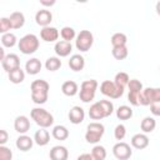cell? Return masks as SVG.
Masks as SVG:
<instances>
[{"mask_svg":"<svg viewBox=\"0 0 160 160\" xmlns=\"http://www.w3.org/2000/svg\"><path fill=\"white\" fill-rule=\"evenodd\" d=\"M31 119L40 126V128H50L54 124V116L42 108H34L30 112Z\"/></svg>","mask_w":160,"mask_h":160,"instance_id":"obj_3","label":"cell"},{"mask_svg":"<svg viewBox=\"0 0 160 160\" xmlns=\"http://www.w3.org/2000/svg\"><path fill=\"white\" fill-rule=\"evenodd\" d=\"M45 68L49 71H56L61 68V60L58 56H50L45 61Z\"/></svg>","mask_w":160,"mask_h":160,"instance_id":"obj_29","label":"cell"},{"mask_svg":"<svg viewBox=\"0 0 160 160\" xmlns=\"http://www.w3.org/2000/svg\"><path fill=\"white\" fill-rule=\"evenodd\" d=\"M155 101H160V88H146L139 95V105L148 106Z\"/></svg>","mask_w":160,"mask_h":160,"instance_id":"obj_7","label":"cell"},{"mask_svg":"<svg viewBox=\"0 0 160 160\" xmlns=\"http://www.w3.org/2000/svg\"><path fill=\"white\" fill-rule=\"evenodd\" d=\"M40 38L46 42H54L59 39V30L54 26L42 28L40 31Z\"/></svg>","mask_w":160,"mask_h":160,"instance_id":"obj_14","label":"cell"},{"mask_svg":"<svg viewBox=\"0 0 160 160\" xmlns=\"http://www.w3.org/2000/svg\"><path fill=\"white\" fill-rule=\"evenodd\" d=\"M16 41H18L16 40V36L12 32H6V34H2L1 35V44L5 48H12L16 44Z\"/></svg>","mask_w":160,"mask_h":160,"instance_id":"obj_32","label":"cell"},{"mask_svg":"<svg viewBox=\"0 0 160 160\" xmlns=\"http://www.w3.org/2000/svg\"><path fill=\"white\" fill-rule=\"evenodd\" d=\"M5 58H6V55H5V51H4V48H1V49H0V60L2 61V60H4Z\"/></svg>","mask_w":160,"mask_h":160,"instance_id":"obj_45","label":"cell"},{"mask_svg":"<svg viewBox=\"0 0 160 160\" xmlns=\"http://www.w3.org/2000/svg\"><path fill=\"white\" fill-rule=\"evenodd\" d=\"M9 80L12 84H21L25 80V72L21 68H18L15 70H12L11 72H9Z\"/></svg>","mask_w":160,"mask_h":160,"instance_id":"obj_26","label":"cell"},{"mask_svg":"<svg viewBox=\"0 0 160 160\" xmlns=\"http://www.w3.org/2000/svg\"><path fill=\"white\" fill-rule=\"evenodd\" d=\"M128 88H129V91H131V92H141L144 89L141 81H139L138 79H130Z\"/></svg>","mask_w":160,"mask_h":160,"instance_id":"obj_37","label":"cell"},{"mask_svg":"<svg viewBox=\"0 0 160 160\" xmlns=\"http://www.w3.org/2000/svg\"><path fill=\"white\" fill-rule=\"evenodd\" d=\"M12 151L5 145H0V160H11Z\"/></svg>","mask_w":160,"mask_h":160,"instance_id":"obj_40","label":"cell"},{"mask_svg":"<svg viewBox=\"0 0 160 160\" xmlns=\"http://www.w3.org/2000/svg\"><path fill=\"white\" fill-rule=\"evenodd\" d=\"M128 42V38L124 32H115L111 36V45L112 48H118V46H126Z\"/></svg>","mask_w":160,"mask_h":160,"instance_id":"obj_30","label":"cell"},{"mask_svg":"<svg viewBox=\"0 0 160 160\" xmlns=\"http://www.w3.org/2000/svg\"><path fill=\"white\" fill-rule=\"evenodd\" d=\"M125 135H126V128H125V125H122V124L116 125L115 129H114V138L120 141V140H122L125 138Z\"/></svg>","mask_w":160,"mask_h":160,"instance_id":"obj_38","label":"cell"},{"mask_svg":"<svg viewBox=\"0 0 160 160\" xmlns=\"http://www.w3.org/2000/svg\"><path fill=\"white\" fill-rule=\"evenodd\" d=\"M98 102H99V105H100V108H101L105 118L110 116L114 112V105H112V102L110 100H100Z\"/></svg>","mask_w":160,"mask_h":160,"instance_id":"obj_35","label":"cell"},{"mask_svg":"<svg viewBox=\"0 0 160 160\" xmlns=\"http://www.w3.org/2000/svg\"><path fill=\"white\" fill-rule=\"evenodd\" d=\"M105 132V128L101 122H98V121H94V122H90L86 128V132H85V140L89 142V144H98L102 135Z\"/></svg>","mask_w":160,"mask_h":160,"instance_id":"obj_5","label":"cell"},{"mask_svg":"<svg viewBox=\"0 0 160 160\" xmlns=\"http://www.w3.org/2000/svg\"><path fill=\"white\" fill-rule=\"evenodd\" d=\"M91 155L96 160H105L106 158V149L102 145H95L91 150Z\"/></svg>","mask_w":160,"mask_h":160,"instance_id":"obj_36","label":"cell"},{"mask_svg":"<svg viewBox=\"0 0 160 160\" xmlns=\"http://www.w3.org/2000/svg\"><path fill=\"white\" fill-rule=\"evenodd\" d=\"M9 140V134L6 130H0V145H5Z\"/></svg>","mask_w":160,"mask_h":160,"instance_id":"obj_42","label":"cell"},{"mask_svg":"<svg viewBox=\"0 0 160 160\" xmlns=\"http://www.w3.org/2000/svg\"><path fill=\"white\" fill-rule=\"evenodd\" d=\"M51 134H52L54 139L60 140V141L66 140V139L69 138V130H68V128H65L64 125H56V126H54Z\"/></svg>","mask_w":160,"mask_h":160,"instance_id":"obj_25","label":"cell"},{"mask_svg":"<svg viewBox=\"0 0 160 160\" xmlns=\"http://www.w3.org/2000/svg\"><path fill=\"white\" fill-rule=\"evenodd\" d=\"M155 10H156V14L160 16V1L156 2V6H155Z\"/></svg>","mask_w":160,"mask_h":160,"instance_id":"obj_46","label":"cell"},{"mask_svg":"<svg viewBox=\"0 0 160 160\" xmlns=\"http://www.w3.org/2000/svg\"><path fill=\"white\" fill-rule=\"evenodd\" d=\"M55 0H51V1H45V0H40V4L42 5V6H52V5H55Z\"/></svg>","mask_w":160,"mask_h":160,"instance_id":"obj_44","label":"cell"},{"mask_svg":"<svg viewBox=\"0 0 160 160\" xmlns=\"http://www.w3.org/2000/svg\"><path fill=\"white\" fill-rule=\"evenodd\" d=\"M9 19H10V22H11L12 29H20V28H22L24 24H25V16H24V14L20 12V11H14V12H11V15H10Z\"/></svg>","mask_w":160,"mask_h":160,"instance_id":"obj_23","label":"cell"},{"mask_svg":"<svg viewBox=\"0 0 160 160\" xmlns=\"http://www.w3.org/2000/svg\"><path fill=\"white\" fill-rule=\"evenodd\" d=\"M129 81H130V78H129V75H128L126 72H124V71L118 72V74L115 75V79H114V82H115L119 88H122V89H125V86H128Z\"/></svg>","mask_w":160,"mask_h":160,"instance_id":"obj_31","label":"cell"},{"mask_svg":"<svg viewBox=\"0 0 160 160\" xmlns=\"http://www.w3.org/2000/svg\"><path fill=\"white\" fill-rule=\"evenodd\" d=\"M150 111L155 116H160V101H155L150 104Z\"/></svg>","mask_w":160,"mask_h":160,"instance_id":"obj_41","label":"cell"},{"mask_svg":"<svg viewBox=\"0 0 160 160\" xmlns=\"http://www.w3.org/2000/svg\"><path fill=\"white\" fill-rule=\"evenodd\" d=\"M84 119H85V111H84L82 108L75 105V106H72L70 109V111H69V120H70L71 124H74V125L81 124L84 121Z\"/></svg>","mask_w":160,"mask_h":160,"instance_id":"obj_15","label":"cell"},{"mask_svg":"<svg viewBox=\"0 0 160 160\" xmlns=\"http://www.w3.org/2000/svg\"><path fill=\"white\" fill-rule=\"evenodd\" d=\"M10 29H12L11 22H10V19H9V18H1V19H0V32H1V34L10 32V31H9Z\"/></svg>","mask_w":160,"mask_h":160,"instance_id":"obj_39","label":"cell"},{"mask_svg":"<svg viewBox=\"0 0 160 160\" xmlns=\"http://www.w3.org/2000/svg\"><path fill=\"white\" fill-rule=\"evenodd\" d=\"M94 44V35L89 31V30H81L78 35H76V40H75V46L78 50L85 52L88 50H90V48Z\"/></svg>","mask_w":160,"mask_h":160,"instance_id":"obj_8","label":"cell"},{"mask_svg":"<svg viewBox=\"0 0 160 160\" xmlns=\"http://www.w3.org/2000/svg\"><path fill=\"white\" fill-rule=\"evenodd\" d=\"M15 145H16V148L20 150V151H29L31 148H32V145H34V140L30 138V136H28V135H20L18 139H16V142H15Z\"/></svg>","mask_w":160,"mask_h":160,"instance_id":"obj_19","label":"cell"},{"mask_svg":"<svg viewBox=\"0 0 160 160\" xmlns=\"http://www.w3.org/2000/svg\"><path fill=\"white\" fill-rule=\"evenodd\" d=\"M112 154L118 160H128L132 155V150L129 144L124 141H119L112 146Z\"/></svg>","mask_w":160,"mask_h":160,"instance_id":"obj_9","label":"cell"},{"mask_svg":"<svg viewBox=\"0 0 160 160\" xmlns=\"http://www.w3.org/2000/svg\"><path fill=\"white\" fill-rule=\"evenodd\" d=\"M39 45H40V41H39L38 36L34 35V34H26V35H24L19 40V42H18L19 50L22 54H25V55L34 54L39 49Z\"/></svg>","mask_w":160,"mask_h":160,"instance_id":"obj_2","label":"cell"},{"mask_svg":"<svg viewBox=\"0 0 160 160\" xmlns=\"http://www.w3.org/2000/svg\"><path fill=\"white\" fill-rule=\"evenodd\" d=\"M35 21L39 26H50V22L52 21V14L46 9H41L35 14Z\"/></svg>","mask_w":160,"mask_h":160,"instance_id":"obj_11","label":"cell"},{"mask_svg":"<svg viewBox=\"0 0 160 160\" xmlns=\"http://www.w3.org/2000/svg\"><path fill=\"white\" fill-rule=\"evenodd\" d=\"M1 65H2V69L9 74L12 70L20 68V59L16 54H8L6 58L1 61Z\"/></svg>","mask_w":160,"mask_h":160,"instance_id":"obj_10","label":"cell"},{"mask_svg":"<svg viewBox=\"0 0 160 160\" xmlns=\"http://www.w3.org/2000/svg\"><path fill=\"white\" fill-rule=\"evenodd\" d=\"M76 160H96L91 154H88V152H85V154H81V155H79L78 156V159Z\"/></svg>","mask_w":160,"mask_h":160,"instance_id":"obj_43","label":"cell"},{"mask_svg":"<svg viewBox=\"0 0 160 160\" xmlns=\"http://www.w3.org/2000/svg\"><path fill=\"white\" fill-rule=\"evenodd\" d=\"M131 146L138 149V150H142V149L148 148L149 146V138H148V135L144 134V132L142 134L141 132L135 134L131 138Z\"/></svg>","mask_w":160,"mask_h":160,"instance_id":"obj_17","label":"cell"},{"mask_svg":"<svg viewBox=\"0 0 160 160\" xmlns=\"http://www.w3.org/2000/svg\"><path fill=\"white\" fill-rule=\"evenodd\" d=\"M132 116V109L128 105H121L116 110V118L120 120H129Z\"/></svg>","mask_w":160,"mask_h":160,"instance_id":"obj_28","label":"cell"},{"mask_svg":"<svg viewBox=\"0 0 160 160\" xmlns=\"http://www.w3.org/2000/svg\"><path fill=\"white\" fill-rule=\"evenodd\" d=\"M60 35H61L62 40H65V41H69V42L76 38L75 30H74L71 26H64V28L61 29V31H60Z\"/></svg>","mask_w":160,"mask_h":160,"instance_id":"obj_34","label":"cell"},{"mask_svg":"<svg viewBox=\"0 0 160 160\" xmlns=\"http://www.w3.org/2000/svg\"><path fill=\"white\" fill-rule=\"evenodd\" d=\"M85 66V59L80 54H74L69 59V68L72 71H81Z\"/></svg>","mask_w":160,"mask_h":160,"instance_id":"obj_18","label":"cell"},{"mask_svg":"<svg viewBox=\"0 0 160 160\" xmlns=\"http://www.w3.org/2000/svg\"><path fill=\"white\" fill-rule=\"evenodd\" d=\"M98 85H99L98 81L94 80V79L82 81L81 85H80V92H79L80 100L82 102H90V101H92L94 98H95V92H96Z\"/></svg>","mask_w":160,"mask_h":160,"instance_id":"obj_4","label":"cell"},{"mask_svg":"<svg viewBox=\"0 0 160 160\" xmlns=\"http://www.w3.org/2000/svg\"><path fill=\"white\" fill-rule=\"evenodd\" d=\"M61 91H62V94L66 95V96H75V95L78 94V91H79V86H78V84H76L75 81L68 80V81L62 82V85H61Z\"/></svg>","mask_w":160,"mask_h":160,"instance_id":"obj_22","label":"cell"},{"mask_svg":"<svg viewBox=\"0 0 160 160\" xmlns=\"http://www.w3.org/2000/svg\"><path fill=\"white\" fill-rule=\"evenodd\" d=\"M54 50H55V54L59 58H66V56L70 55V52L72 50V45L69 41L60 40V41H56V44L54 46Z\"/></svg>","mask_w":160,"mask_h":160,"instance_id":"obj_13","label":"cell"},{"mask_svg":"<svg viewBox=\"0 0 160 160\" xmlns=\"http://www.w3.org/2000/svg\"><path fill=\"white\" fill-rule=\"evenodd\" d=\"M140 128L142 130L144 134H149V132H152L156 128V121L154 118L151 116H146L141 120V124H140Z\"/></svg>","mask_w":160,"mask_h":160,"instance_id":"obj_24","label":"cell"},{"mask_svg":"<svg viewBox=\"0 0 160 160\" xmlns=\"http://www.w3.org/2000/svg\"><path fill=\"white\" fill-rule=\"evenodd\" d=\"M14 129H15L19 134H21V135L26 134V132L30 130V120H29V118L25 116V115H19V116H16V119H15V121H14Z\"/></svg>","mask_w":160,"mask_h":160,"instance_id":"obj_12","label":"cell"},{"mask_svg":"<svg viewBox=\"0 0 160 160\" xmlns=\"http://www.w3.org/2000/svg\"><path fill=\"white\" fill-rule=\"evenodd\" d=\"M112 52V56L116 59V60H124L128 58L129 55V50L126 46H118V48H112L111 50Z\"/></svg>","mask_w":160,"mask_h":160,"instance_id":"obj_33","label":"cell"},{"mask_svg":"<svg viewBox=\"0 0 160 160\" xmlns=\"http://www.w3.org/2000/svg\"><path fill=\"white\" fill-rule=\"evenodd\" d=\"M34 141H35L39 146H45V145H48L49 141H50V134H49V131H48L46 129H44V128H40V129L35 132V135H34Z\"/></svg>","mask_w":160,"mask_h":160,"instance_id":"obj_21","label":"cell"},{"mask_svg":"<svg viewBox=\"0 0 160 160\" xmlns=\"http://www.w3.org/2000/svg\"><path fill=\"white\" fill-rule=\"evenodd\" d=\"M30 90H31V100L38 104H45L48 98H49V90H50V85L48 81L38 79L34 80L30 85Z\"/></svg>","mask_w":160,"mask_h":160,"instance_id":"obj_1","label":"cell"},{"mask_svg":"<svg viewBox=\"0 0 160 160\" xmlns=\"http://www.w3.org/2000/svg\"><path fill=\"white\" fill-rule=\"evenodd\" d=\"M89 116L92 120H101V119L105 118V115H104V112H102V110H101V108H100V105H99L98 101L90 106V109H89Z\"/></svg>","mask_w":160,"mask_h":160,"instance_id":"obj_27","label":"cell"},{"mask_svg":"<svg viewBox=\"0 0 160 160\" xmlns=\"http://www.w3.org/2000/svg\"><path fill=\"white\" fill-rule=\"evenodd\" d=\"M100 91L102 95L110 99H119L124 94V89L119 88L114 81H110V80H104L100 84Z\"/></svg>","mask_w":160,"mask_h":160,"instance_id":"obj_6","label":"cell"},{"mask_svg":"<svg viewBox=\"0 0 160 160\" xmlns=\"http://www.w3.org/2000/svg\"><path fill=\"white\" fill-rule=\"evenodd\" d=\"M41 68H42V64L36 58H31L25 64V70H26V72L29 75H36V74H39L40 70H41Z\"/></svg>","mask_w":160,"mask_h":160,"instance_id":"obj_20","label":"cell"},{"mask_svg":"<svg viewBox=\"0 0 160 160\" xmlns=\"http://www.w3.org/2000/svg\"><path fill=\"white\" fill-rule=\"evenodd\" d=\"M49 156H50V160H68L69 151L65 146L56 145V146L51 148V150L49 152Z\"/></svg>","mask_w":160,"mask_h":160,"instance_id":"obj_16","label":"cell"}]
</instances>
